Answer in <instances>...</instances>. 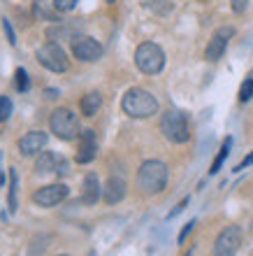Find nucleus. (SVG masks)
I'll list each match as a JSON object with an SVG mask.
<instances>
[{
  "label": "nucleus",
  "mask_w": 253,
  "mask_h": 256,
  "mask_svg": "<svg viewBox=\"0 0 253 256\" xmlns=\"http://www.w3.org/2000/svg\"><path fill=\"white\" fill-rule=\"evenodd\" d=\"M121 110L126 112L130 119H149L158 112V100L156 96L149 94L147 88L133 86L128 88L123 98H121Z\"/></svg>",
  "instance_id": "obj_1"
},
{
  "label": "nucleus",
  "mask_w": 253,
  "mask_h": 256,
  "mask_svg": "<svg viewBox=\"0 0 253 256\" xmlns=\"http://www.w3.org/2000/svg\"><path fill=\"white\" fill-rule=\"evenodd\" d=\"M167 177H170V170L163 161L158 158L144 161L137 168V189L147 196H156L167 186Z\"/></svg>",
  "instance_id": "obj_2"
},
{
  "label": "nucleus",
  "mask_w": 253,
  "mask_h": 256,
  "mask_svg": "<svg viewBox=\"0 0 253 256\" xmlns=\"http://www.w3.org/2000/svg\"><path fill=\"white\" fill-rule=\"evenodd\" d=\"M160 133L165 135V140L172 144H184L191 138V128H188V119L181 110H167L165 114L160 116Z\"/></svg>",
  "instance_id": "obj_3"
},
{
  "label": "nucleus",
  "mask_w": 253,
  "mask_h": 256,
  "mask_svg": "<svg viewBox=\"0 0 253 256\" xmlns=\"http://www.w3.org/2000/svg\"><path fill=\"white\" fill-rule=\"evenodd\" d=\"M49 128H51V133L58 140H74L81 133L79 119H77V114H74L72 110H67V108L53 110L51 116H49Z\"/></svg>",
  "instance_id": "obj_4"
},
{
  "label": "nucleus",
  "mask_w": 253,
  "mask_h": 256,
  "mask_svg": "<svg viewBox=\"0 0 253 256\" xmlns=\"http://www.w3.org/2000/svg\"><path fill=\"white\" fill-rule=\"evenodd\" d=\"M135 66L144 74H158L165 68V52L156 42H142L135 49Z\"/></svg>",
  "instance_id": "obj_5"
},
{
  "label": "nucleus",
  "mask_w": 253,
  "mask_h": 256,
  "mask_svg": "<svg viewBox=\"0 0 253 256\" xmlns=\"http://www.w3.org/2000/svg\"><path fill=\"white\" fill-rule=\"evenodd\" d=\"M35 56H37L40 66H44L47 70H51V72H65L67 68H70L67 54L63 52V47H60L58 42H47V44L37 47Z\"/></svg>",
  "instance_id": "obj_6"
},
{
  "label": "nucleus",
  "mask_w": 253,
  "mask_h": 256,
  "mask_svg": "<svg viewBox=\"0 0 253 256\" xmlns=\"http://www.w3.org/2000/svg\"><path fill=\"white\" fill-rule=\"evenodd\" d=\"M242 244V228L240 226H226L214 240V256H235Z\"/></svg>",
  "instance_id": "obj_7"
},
{
  "label": "nucleus",
  "mask_w": 253,
  "mask_h": 256,
  "mask_svg": "<svg viewBox=\"0 0 253 256\" xmlns=\"http://www.w3.org/2000/svg\"><path fill=\"white\" fill-rule=\"evenodd\" d=\"M70 196V189H67V184H47V186H40L37 191H33L30 196V200L35 205H40V208H56L58 202H63Z\"/></svg>",
  "instance_id": "obj_8"
},
{
  "label": "nucleus",
  "mask_w": 253,
  "mask_h": 256,
  "mask_svg": "<svg viewBox=\"0 0 253 256\" xmlns=\"http://www.w3.org/2000/svg\"><path fill=\"white\" fill-rule=\"evenodd\" d=\"M102 52H105V49H102L100 42L93 40V38H88V35H81V38L72 40V54H74V58L81 63L100 61Z\"/></svg>",
  "instance_id": "obj_9"
},
{
  "label": "nucleus",
  "mask_w": 253,
  "mask_h": 256,
  "mask_svg": "<svg viewBox=\"0 0 253 256\" xmlns=\"http://www.w3.org/2000/svg\"><path fill=\"white\" fill-rule=\"evenodd\" d=\"M235 35V28L233 26H221L214 30L212 40L207 42V49H205V58L209 63H216L221 58V56L226 54L228 49V42H230V38Z\"/></svg>",
  "instance_id": "obj_10"
},
{
  "label": "nucleus",
  "mask_w": 253,
  "mask_h": 256,
  "mask_svg": "<svg viewBox=\"0 0 253 256\" xmlns=\"http://www.w3.org/2000/svg\"><path fill=\"white\" fill-rule=\"evenodd\" d=\"M47 140L49 135L44 130H28L23 138H19L16 147H19V154L21 156H37L42 149L47 147Z\"/></svg>",
  "instance_id": "obj_11"
},
{
  "label": "nucleus",
  "mask_w": 253,
  "mask_h": 256,
  "mask_svg": "<svg viewBox=\"0 0 253 256\" xmlns=\"http://www.w3.org/2000/svg\"><path fill=\"white\" fill-rule=\"evenodd\" d=\"M98 154V138H95V130L86 128L79 133V147H77V163L86 166L91 163Z\"/></svg>",
  "instance_id": "obj_12"
},
{
  "label": "nucleus",
  "mask_w": 253,
  "mask_h": 256,
  "mask_svg": "<svg viewBox=\"0 0 253 256\" xmlns=\"http://www.w3.org/2000/svg\"><path fill=\"white\" fill-rule=\"evenodd\" d=\"M102 196V189H100V180L95 172H88L84 177V184H81V202L84 205H95V202L100 200Z\"/></svg>",
  "instance_id": "obj_13"
},
{
  "label": "nucleus",
  "mask_w": 253,
  "mask_h": 256,
  "mask_svg": "<svg viewBox=\"0 0 253 256\" xmlns=\"http://www.w3.org/2000/svg\"><path fill=\"white\" fill-rule=\"evenodd\" d=\"M102 198H105L107 205H116L126 198V182L121 180V177H109L105 184V189H102Z\"/></svg>",
  "instance_id": "obj_14"
},
{
  "label": "nucleus",
  "mask_w": 253,
  "mask_h": 256,
  "mask_svg": "<svg viewBox=\"0 0 253 256\" xmlns=\"http://www.w3.org/2000/svg\"><path fill=\"white\" fill-rule=\"evenodd\" d=\"M60 158H63V156H58L56 152H40V154H37V158H35V172H40V175L56 172Z\"/></svg>",
  "instance_id": "obj_15"
},
{
  "label": "nucleus",
  "mask_w": 253,
  "mask_h": 256,
  "mask_svg": "<svg viewBox=\"0 0 253 256\" xmlns=\"http://www.w3.org/2000/svg\"><path fill=\"white\" fill-rule=\"evenodd\" d=\"M100 108H102V96L98 94V91H91V94L81 96L79 110H81V114L84 116H95Z\"/></svg>",
  "instance_id": "obj_16"
},
{
  "label": "nucleus",
  "mask_w": 253,
  "mask_h": 256,
  "mask_svg": "<svg viewBox=\"0 0 253 256\" xmlns=\"http://www.w3.org/2000/svg\"><path fill=\"white\" fill-rule=\"evenodd\" d=\"M144 5H147V10H151L153 14H158V16H167V14L174 10L172 0H144Z\"/></svg>",
  "instance_id": "obj_17"
},
{
  "label": "nucleus",
  "mask_w": 253,
  "mask_h": 256,
  "mask_svg": "<svg viewBox=\"0 0 253 256\" xmlns=\"http://www.w3.org/2000/svg\"><path fill=\"white\" fill-rule=\"evenodd\" d=\"M230 147H233V138H226L223 147L219 149V154H216V158H214V163H212V168H209V172H212V175H216V172L221 170V166L226 163L228 154H230Z\"/></svg>",
  "instance_id": "obj_18"
},
{
  "label": "nucleus",
  "mask_w": 253,
  "mask_h": 256,
  "mask_svg": "<svg viewBox=\"0 0 253 256\" xmlns=\"http://www.w3.org/2000/svg\"><path fill=\"white\" fill-rule=\"evenodd\" d=\"M16 189H19V175H16V170L9 168V198H7V202H9V212H16Z\"/></svg>",
  "instance_id": "obj_19"
},
{
  "label": "nucleus",
  "mask_w": 253,
  "mask_h": 256,
  "mask_svg": "<svg viewBox=\"0 0 253 256\" xmlns=\"http://www.w3.org/2000/svg\"><path fill=\"white\" fill-rule=\"evenodd\" d=\"M47 38L49 40H77L72 35V30L67 26H51V28H47Z\"/></svg>",
  "instance_id": "obj_20"
},
{
  "label": "nucleus",
  "mask_w": 253,
  "mask_h": 256,
  "mask_svg": "<svg viewBox=\"0 0 253 256\" xmlns=\"http://www.w3.org/2000/svg\"><path fill=\"white\" fill-rule=\"evenodd\" d=\"M12 110H14L12 100L7 96H0V122H7L12 116Z\"/></svg>",
  "instance_id": "obj_21"
},
{
  "label": "nucleus",
  "mask_w": 253,
  "mask_h": 256,
  "mask_svg": "<svg viewBox=\"0 0 253 256\" xmlns=\"http://www.w3.org/2000/svg\"><path fill=\"white\" fill-rule=\"evenodd\" d=\"M253 98V80H244V84L240 86V102H249Z\"/></svg>",
  "instance_id": "obj_22"
},
{
  "label": "nucleus",
  "mask_w": 253,
  "mask_h": 256,
  "mask_svg": "<svg viewBox=\"0 0 253 256\" xmlns=\"http://www.w3.org/2000/svg\"><path fill=\"white\" fill-rule=\"evenodd\" d=\"M14 77H16V88H19V91H28V88H30V82H28V72L23 70V68H16Z\"/></svg>",
  "instance_id": "obj_23"
},
{
  "label": "nucleus",
  "mask_w": 253,
  "mask_h": 256,
  "mask_svg": "<svg viewBox=\"0 0 253 256\" xmlns=\"http://www.w3.org/2000/svg\"><path fill=\"white\" fill-rule=\"evenodd\" d=\"M49 236H42L40 240H33V247H30V252H28V256H40L42 252L49 247Z\"/></svg>",
  "instance_id": "obj_24"
},
{
  "label": "nucleus",
  "mask_w": 253,
  "mask_h": 256,
  "mask_svg": "<svg viewBox=\"0 0 253 256\" xmlns=\"http://www.w3.org/2000/svg\"><path fill=\"white\" fill-rule=\"evenodd\" d=\"M79 0H53V10L56 12H72Z\"/></svg>",
  "instance_id": "obj_25"
},
{
  "label": "nucleus",
  "mask_w": 253,
  "mask_h": 256,
  "mask_svg": "<svg viewBox=\"0 0 253 256\" xmlns=\"http://www.w3.org/2000/svg\"><path fill=\"white\" fill-rule=\"evenodd\" d=\"M195 228V219L193 222H188L186 226H184V228H181V233H179V244H184L186 242V238H188V233H191V230Z\"/></svg>",
  "instance_id": "obj_26"
},
{
  "label": "nucleus",
  "mask_w": 253,
  "mask_h": 256,
  "mask_svg": "<svg viewBox=\"0 0 253 256\" xmlns=\"http://www.w3.org/2000/svg\"><path fill=\"white\" fill-rule=\"evenodd\" d=\"M56 175H58V177H67V175H70V163H67L65 158H60L58 168H56Z\"/></svg>",
  "instance_id": "obj_27"
},
{
  "label": "nucleus",
  "mask_w": 253,
  "mask_h": 256,
  "mask_svg": "<svg viewBox=\"0 0 253 256\" xmlns=\"http://www.w3.org/2000/svg\"><path fill=\"white\" fill-rule=\"evenodd\" d=\"M2 28H5V33H7V40H9V44H16L14 30H12V26H9V21H7V19H2Z\"/></svg>",
  "instance_id": "obj_28"
},
{
  "label": "nucleus",
  "mask_w": 253,
  "mask_h": 256,
  "mask_svg": "<svg viewBox=\"0 0 253 256\" xmlns=\"http://www.w3.org/2000/svg\"><path fill=\"white\" fill-rule=\"evenodd\" d=\"M249 166H253V152L249 156H244V161L240 163V166H237V168H235V172H242V170H247Z\"/></svg>",
  "instance_id": "obj_29"
},
{
  "label": "nucleus",
  "mask_w": 253,
  "mask_h": 256,
  "mask_svg": "<svg viewBox=\"0 0 253 256\" xmlns=\"http://www.w3.org/2000/svg\"><path fill=\"white\" fill-rule=\"evenodd\" d=\"M230 2H233V10L237 14H242L244 10H247V5H249V0H230Z\"/></svg>",
  "instance_id": "obj_30"
},
{
  "label": "nucleus",
  "mask_w": 253,
  "mask_h": 256,
  "mask_svg": "<svg viewBox=\"0 0 253 256\" xmlns=\"http://www.w3.org/2000/svg\"><path fill=\"white\" fill-rule=\"evenodd\" d=\"M186 205H188V198H184V200H181L179 205H177V208H174L172 212H170V214H167V219H172V216H177V214H179V212H181V210L186 208Z\"/></svg>",
  "instance_id": "obj_31"
},
{
  "label": "nucleus",
  "mask_w": 253,
  "mask_h": 256,
  "mask_svg": "<svg viewBox=\"0 0 253 256\" xmlns=\"http://www.w3.org/2000/svg\"><path fill=\"white\" fill-rule=\"evenodd\" d=\"M44 96H47L49 100H53V98L58 96V91H56V88H47V91H44Z\"/></svg>",
  "instance_id": "obj_32"
},
{
  "label": "nucleus",
  "mask_w": 253,
  "mask_h": 256,
  "mask_svg": "<svg viewBox=\"0 0 253 256\" xmlns=\"http://www.w3.org/2000/svg\"><path fill=\"white\" fill-rule=\"evenodd\" d=\"M105 2H107V5H114V2H116V0H105Z\"/></svg>",
  "instance_id": "obj_33"
},
{
  "label": "nucleus",
  "mask_w": 253,
  "mask_h": 256,
  "mask_svg": "<svg viewBox=\"0 0 253 256\" xmlns=\"http://www.w3.org/2000/svg\"><path fill=\"white\" fill-rule=\"evenodd\" d=\"M58 256H70V254H58Z\"/></svg>",
  "instance_id": "obj_34"
}]
</instances>
